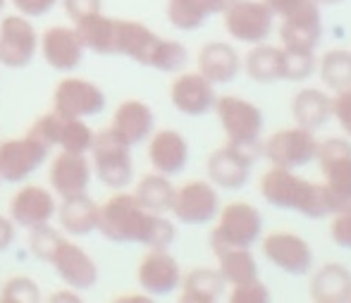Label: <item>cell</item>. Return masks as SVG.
<instances>
[{"label": "cell", "mask_w": 351, "mask_h": 303, "mask_svg": "<svg viewBox=\"0 0 351 303\" xmlns=\"http://www.w3.org/2000/svg\"><path fill=\"white\" fill-rule=\"evenodd\" d=\"M172 106L189 117H201L215 108V88L201 74H182L172 82L170 88Z\"/></svg>", "instance_id": "cell-23"}, {"label": "cell", "mask_w": 351, "mask_h": 303, "mask_svg": "<svg viewBox=\"0 0 351 303\" xmlns=\"http://www.w3.org/2000/svg\"><path fill=\"white\" fill-rule=\"evenodd\" d=\"M112 56H125L143 67L160 69V72H180L189 60V53L182 43L160 38L146 24L132 22V19H115Z\"/></svg>", "instance_id": "cell-2"}, {"label": "cell", "mask_w": 351, "mask_h": 303, "mask_svg": "<svg viewBox=\"0 0 351 303\" xmlns=\"http://www.w3.org/2000/svg\"><path fill=\"white\" fill-rule=\"evenodd\" d=\"M91 158H93V172L103 186L112 191H122L132 184L134 177V165H132L130 146L117 141L110 132H101L93 136L91 143Z\"/></svg>", "instance_id": "cell-5"}, {"label": "cell", "mask_w": 351, "mask_h": 303, "mask_svg": "<svg viewBox=\"0 0 351 303\" xmlns=\"http://www.w3.org/2000/svg\"><path fill=\"white\" fill-rule=\"evenodd\" d=\"M315 58L313 51H299V48L282 46V79L287 82H304L313 74Z\"/></svg>", "instance_id": "cell-37"}, {"label": "cell", "mask_w": 351, "mask_h": 303, "mask_svg": "<svg viewBox=\"0 0 351 303\" xmlns=\"http://www.w3.org/2000/svg\"><path fill=\"white\" fill-rule=\"evenodd\" d=\"M275 12L261 0H232L225 8V29L241 43H263L273 32Z\"/></svg>", "instance_id": "cell-8"}, {"label": "cell", "mask_w": 351, "mask_h": 303, "mask_svg": "<svg viewBox=\"0 0 351 303\" xmlns=\"http://www.w3.org/2000/svg\"><path fill=\"white\" fill-rule=\"evenodd\" d=\"M106 108V93L96 84L79 77H67L53 91V110L67 117H93Z\"/></svg>", "instance_id": "cell-14"}, {"label": "cell", "mask_w": 351, "mask_h": 303, "mask_svg": "<svg viewBox=\"0 0 351 303\" xmlns=\"http://www.w3.org/2000/svg\"><path fill=\"white\" fill-rule=\"evenodd\" d=\"M330 234H332V241L342 248H351V208L337 213L332 220V227H330Z\"/></svg>", "instance_id": "cell-41"}, {"label": "cell", "mask_w": 351, "mask_h": 303, "mask_svg": "<svg viewBox=\"0 0 351 303\" xmlns=\"http://www.w3.org/2000/svg\"><path fill=\"white\" fill-rule=\"evenodd\" d=\"M215 112L225 129L227 138L234 146L249 151L251 156H258L261 146L258 138L263 132V112L254 106V103L244 101L237 96H225L215 101Z\"/></svg>", "instance_id": "cell-4"}, {"label": "cell", "mask_w": 351, "mask_h": 303, "mask_svg": "<svg viewBox=\"0 0 351 303\" xmlns=\"http://www.w3.org/2000/svg\"><path fill=\"white\" fill-rule=\"evenodd\" d=\"M32 234H29V248L32 253L38 258V260L48 263L51 253L56 251L58 241L62 239V234L58 230H53L51 225H38V227H32Z\"/></svg>", "instance_id": "cell-39"}, {"label": "cell", "mask_w": 351, "mask_h": 303, "mask_svg": "<svg viewBox=\"0 0 351 303\" xmlns=\"http://www.w3.org/2000/svg\"><path fill=\"white\" fill-rule=\"evenodd\" d=\"M77 34L82 38L84 48H88L91 53L98 56H112V32H115V19L106 17L103 12L88 14V17L79 19Z\"/></svg>", "instance_id": "cell-33"}, {"label": "cell", "mask_w": 351, "mask_h": 303, "mask_svg": "<svg viewBox=\"0 0 351 303\" xmlns=\"http://www.w3.org/2000/svg\"><path fill=\"white\" fill-rule=\"evenodd\" d=\"M232 303H263L268 301V289L265 284H261L258 280L244 282V284H237L230 294Z\"/></svg>", "instance_id": "cell-40"}, {"label": "cell", "mask_w": 351, "mask_h": 303, "mask_svg": "<svg viewBox=\"0 0 351 303\" xmlns=\"http://www.w3.org/2000/svg\"><path fill=\"white\" fill-rule=\"evenodd\" d=\"M318 5H337V3H342V0H315Z\"/></svg>", "instance_id": "cell-48"}, {"label": "cell", "mask_w": 351, "mask_h": 303, "mask_svg": "<svg viewBox=\"0 0 351 303\" xmlns=\"http://www.w3.org/2000/svg\"><path fill=\"white\" fill-rule=\"evenodd\" d=\"M62 8L72 22H79L88 14L101 12V0H62Z\"/></svg>", "instance_id": "cell-42"}, {"label": "cell", "mask_w": 351, "mask_h": 303, "mask_svg": "<svg viewBox=\"0 0 351 303\" xmlns=\"http://www.w3.org/2000/svg\"><path fill=\"white\" fill-rule=\"evenodd\" d=\"M246 74L258 84H273L282 79V48L256 46L246 56Z\"/></svg>", "instance_id": "cell-35"}, {"label": "cell", "mask_w": 351, "mask_h": 303, "mask_svg": "<svg viewBox=\"0 0 351 303\" xmlns=\"http://www.w3.org/2000/svg\"><path fill=\"white\" fill-rule=\"evenodd\" d=\"M12 239H14V222L10 217H0V251H5L12 243Z\"/></svg>", "instance_id": "cell-46"}, {"label": "cell", "mask_w": 351, "mask_h": 303, "mask_svg": "<svg viewBox=\"0 0 351 303\" xmlns=\"http://www.w3.org/2000/svg\"><path fill=\"white\" fill-rule=\"evenodd\" d=\"M3 8H5V0H0V12H3Z\"/></svg>", "instance_id": "cell-49"}, {"label": "cell", "mask_w": 351, "mask_h": 303, "mask_svg": "<svg viewBox=\"0 0 351 303\" xmlns=\"http://www.w3.org/2000/svg\"><path fill=\"white\" fill-rule=\"evenodd\" d=\"M48 151L51 146H46L34 134L0 141V180L14 184L32 177L48 160Z\"/></svg>", "instance_id": "cell-9"}, {"label": "cell", "mask_w": 351, "mask_h": 303, "mask_svg": "<svg viewBox=\"0 0 351 303\" xmlns=\"http://www.w3.org/2000/svg\"><path fill=\"white\" fill-rule=\"evenodd\" d=\"M175 191L177 189L172 186L170 180L160 172L156 175H146L141 177V182L136 184L134 198L136 203L148 213H167L172 208V201H175Z\"/></svg>", "instance_id": "cell-34"}, {"label": "cell", "mask_w": 351, "mask_h": 303, "mask_svg": "<svg viewBox=\"0 0 351 303\" xmlns=\"http://www.w3.org/2000/svg\"><path fill=\"white\" fill-rule=\"evenodd\" d=\"M136 280L148 296H167L182 282L180 263L167 253V248H151V253L141 258Z\"/></svg>", "instance_id": "cell-15"}, {"label": "cell", "mask_w": 351, "mask_h": 303, "mask_svg": "<svg viewBox=\"0 0 351 303\" xmlns=\"http://www.w3.org/2000/svg\"><path fill=\"white\" fill-rule=\"evenodd\" d=\"M148 143V160H151L153 170L160 172L165 177L180 175L189 162V146L186 138L175 129H160L156 132Z\"/></svg>", "instance_id": "cell-25"}, {"label": "cell", "mask_w": 351, "mask_h": 303, "mask_svg": "<svg viewBox=\"0 0 351 303\" xmlns=\"http://www.w3.org/2000/svg\"><path fill=\"white\" fill-rule=\"evenodd\" d=\"M153 110L143 101H125L117 106L108 132L125 146H139L153 134Z\"/></svg>", "instance_id": "cell-24"}, {"label": "cell", "mask_w": 351, "mask_h": 303, "mask_svg": "<svg viewBox=\"0 0 351 303\" xmlns=\"http://www.w3.org/2000/svg\"><path fill=\"white\" fill-rule=\"evenodd\" d=\"M41 301V289L32 277H12L0 289V303H38Z\"/></svg>", "instance_id": "cell-38"}, {"label": "cell", "mask_w": 351, "mask_h": 303, "mask_svg": "<svg viewBox=\"0 0 351 303\" xmlns=\"http://www.w3.org/2000/svg\"><path fill=\"white\" fill-rule=\"evenodd\" d=\"M315 153H318V138L311 129L304 127L282 129L265 143L268 160L273 162V167H282V170L308 165L311 160H315Z\"/></svg>", "instance_id": "cell-12"}, {"label": "cell", "mask_w": 351, "mask_h": 303, "mask_svg": "<svg viewBox=\"0 0 351 303\" xmlns=\"http://www.w3.org/2000/svg\"><path fill=\"white\" fill-rule=\"evenodd\" d=\"M41 56L53 69L72 72L84 60V43L77 29L70 27H51L41 34Z\"/></svg>", "instance_id": "cell-21"}, {"label": "cell", "mask_w": 351, "mask_h": 303, "mask_svg": "<svg viewBox=\"0 0 351 303\" xmlns=\"http://www.w3.org/2000/svg\"><path fill=\"white\" fill-rule=\"evenodd\" d=\"M261 193L275 208L296 210L313 220H323L328 215H337L339 206L325 184L301 180L291 170L273 167L261 182Z\"/></svg>", "instance_id": "cell-3"}, {"label": "cell", "mask_w": 351, "mask_h": 303, "mask_svg": "<svg viewBox=\"0 0 351 303\" xmlns=\"http://www.w3.org/2000/svg\"><path fill=\"white\" fill-rule=\"evenodd\" d=\"M48 182L60 198L86 193V186L91 182V162H88L86 153L62 151L58 158H53Z\"/></svg>", "instance_id": "cell-20"}, {"label": "cell", "mask_w": 351, "mask_h": 303, "mask_svg": "<svg viewBox=\"0 0 351 303\" xmlns=\"http://www.w3.org/2000/svg\"><path fill=\"white\" fill-rule=\"evenodd\" d=\"M12 5L17 8L19 14L32 19V17H43V14H48L58 5V0H12Z\"/></svg>", "instance_id": "cell-43"}, {"label": "cell", "mask_w": 351, "mask_h": 303, "mask_svg": "<svg viewBox=\"0 0 351 303\" xmlns=\"http://www.w3.org/2000/svg\"><path fill=\"white\" fill-rule=\"evenodd\" d=\"M217 263H220V275L225 282H230L232 287L244 284L258 277V265H256L254 256L249 248L239 246H225L215 248Z\"/></svg>", "instance_id": "cell-31"}, {"label": "cell", "mask_w": 351, "mask_h": 303, "mask_svg": "<svg viewBox=\"0 0 351 303\" xmlns=\"http://www.w3.org/2000/svg\"><path fill=\"white\" fill-rule=\"evenodd\" d=\"M263 253L275 267H280L287 275H306L313 265L311 246L301 237L289 232H273L265 237Z\"/></svg>", "instance_id": "cell-18"}, {"label": "cell", "mask_w": 351, "mask_h": 303, "mask_svg": "<svg viewBox=\"0 0 351 303\" xmlns=\"http://www.w3.org/2000/svg\"><path fill=\"white\" fill-rule=\"evenodd\" d=\"M58 203L48 189L36 186V184H29L22 186L10 201V220L14 225L24 227V230H32L38 225H48V222L56 217Z\"/></svg>", "instance_id": "cell-16"}, {"label": "cell", "mask_w": 351, "mask_h": 303, "mask_svg": "<svg viewBox=\"0 0 351 303\" xmlns=\"http://www.w3.org/2000/svg\"><path fill=\"white\" fill-rule=\"evenodd\" d=\"M48 265H53L56 275L74 291L93 289L98 282V265L93 263V258L65 237L58 241L56 251L48 258Z\"/></svg>", "instance_id": "cell-13"}, {"label": "cell", "mask_w": 351, "mask_h": 303, "mask_svg": "<svg viewBox=\"0 0 351 303\" xmlns=\"http://www.w3.org/2000/svg\"><path fill=\"white\" fill-rule=\"evenodd\" d=\"M38 51V34L29 17L10 14L0 22V64L24 69L32 64Z\"/></svg>", "instance_id": "cell-11"}, {"label": "cell", "mask_w": 351, "mask_h": 303, "mask_svg": "<svg viewBox=\"0 0 351 303\" xmlns=\"http://www.w3.org/2000/svg\"><path fill=\"white\" fill-rule=\"evenodd\" d=\"M320 79L332 91H344L351 86V53L349 51H330L320 60Z\"/></svg>", "instance_id": "cell-36"}, {"label": "cell", "mask_w": 351, "mask_h": 303, "mask_svg": "<svg viewBox=\"0 0 351 303\" xmlns=\"http://www.w3.org/2000/svg\"><path fill=\"white\" fill-rule=\"evenodd\" d=\"M98 210L101 206L93 198H88L86 193H77V196L62 198L56 217L60 220L62 232H67L70 237H88L98 230Z\"/></svg>", "instance_id": "cell-26"}, {"label": "cell", "mask_w": 351, "mask_h": 303, "mask_svg": "<svg viewBox=\"0 0 351 303\" xmlns=\"http://www.w3.org/2000/svg\"><path fill=\"white\" fill-rule=\"evenodd\" d=\"M51 301H82L79 294H53Z\"/></svg>", "instance_id": "cell-47"}, {"label": "cell", "mask_w": 351, "mask_h": 303, "mask_svg": "<svg viewBox=\"0 0 351 303\" xmlns=\"http://www.w3.org/2000/svg\"><path fill=\"white\" fill-rule=\"evenodd\" d=\"M311 294L320 303H342L351 299V272L344 265H325L311 282Z\"/></svg>", "instance_id": "cell-29"}, {"label": "cell", "mask_w": 351, "mask_h": 303, "mask_svg": "<svg viewBox=\"0 0 351 303\" xmlns=\"http://www.w3.org/2000/svg\"><path fill=\"white\" fill-rule=\"evenodd\" d=\"M227 0H170L167 5V19L175 29L194 32L204 27L206 19L227 8Z\"/></svg>", "instance_id": "cell-28"}, {"label": "cell", "mask_w": 351, "mask_h": 303, "mask_svg": "<svg viewBox=\"0 0 351 303\" xmlns=\"http://www.w3.org/2000/svg\"><path fill=\"white\" fill-rule=\"evenodd\" d=\"M217 191L208 182H189L175 191L170 210L184 225H204L217 215Z\"/></svg>", "instance_id": "cell-17"}, {"label": "cell", "mask_w": 351, "mask_h": 303, "mask_svg": "<svg viewBox=\"0 0 351 303\" xmlns=\"http://www.w3.org/2000/svg\"><path fill=\"white\" fill-rule=\"evenodd\" d=\"M227 3H232V0H227Z\"/></svg>", "instance_id": "cell-50"}, {"label": "cell", "mask_w": 351, "mask_h": 303, "mask_svg": "<svg viewBox=\"0 0 351 303\" xmlns=\"http://www.w3.org/2000/svg\"><path fill=\"white\" fill-rule=\"evenodd\" d=\"M251 165H254V156L249 151L227 143L225 148H217L208 158V177L217 186L234 191L249 182Z\"/></svg>", "instance_id": "cell-22"}, {"label": "cell", "mask_w": 351, "mask_h": 303, "mask_svg": "<svg viewBox=\"0 0 351 303\" xmlns=\"http://www.w3.org/2000/svg\"><path fill=\"white\" fill-rule=\"evenodd\" d=\"M261 230H263V217L251 203H230L222 208L217 227L210 234V246L213 251L225 246L249 248L251 243L258 241Z\"/></svg>", "instance_id": "cell-6"}, {"label": "cell", "mask_w": 351, "mask_h": 303, "mask_svg": "<svg viewBox=\"0 0 351 303\" xmlns=\"http://www.w3.org/2000/svg\"><path fill=\"white\" fill-rule=\"evenodd\" d=\"M268 3V8L273 10L275 14H280V17H287V14L296 12V10L301 8V5H306L308 0H265Z\"/></svg>", "instance_id": "cell-45"}, {"label": "cell", "mask_w": 351, "mask_h": 303, "mask_svg": "<svg viewBox=\"0 0 351 303\" xmlns=\"http://www.w3.org/2000/svg\"><path fill=\"white\" fill-rule=\"evenodd\" d=\"M29 134L41 138L46 146H60L62 151H70V153H88L91 151L93 136H96L82 117H67L56 110L38 117L32 124Z\"/></svg>", "instance_id": "cell-7"}, {"label": "cell", "mask_w": 351, "mask_h": 303, "mask_svg": "<svg viewBox=\"0 0 351 303\" xmlns=\"http://www.w3.org/2000/svg\"><path fill=\"white\" fill-rule=\"evenodd\" d=\"M241 60L230 43L213 41L199 53V74L210 84H230L239 74Z\"/></svg>", "instance_id": "cell-27"}, {"label": "cell", "mask_w": 351, "mask_h": 303, "mask_svg": "<svg viewBox=\"0 0 351 303\" xmlns=\"http://www.w3.org/2000/svg\"><path fill=\"white\" fill-rule=\"evenodd\" d=\"M280 36L285 48H299V51H315L320 36H323V19L315 0L301 5L296 12L282 17Z\"/></svg>", "instance_id": "cell-19"}, {"label": "cell", "mask_w": 351, "mask_h": 303, "mask_svg": "<svg viewBox=\"0 0 351 303\" xmlns=\"http://www.w3.org/2000/svg\"><path fill=\"white\" fill-rule=\"evenodd\" d=\"M227 282L222 280L220 270H208V267H199L191 270L184 277L182 284V296L184 303H213L222 296Z\"/></svg>", "instance_id": "cell-32"}, {"label": "cell", "mask_w": 351, "mask_h": 303, "mask_svg": "<svg viewBox=\"0 0 351 303\" xmlns=\"http://www.w3.org/2000/svg\"><path fill=\"white\" fill-rule=\"evenodd\" d=\"M332 112L339 120V127L351 136V86L339 91L337 101H332Z\"/></svg>", "instance_id": "cell-44"}, {"label": "cell", "mask_w": 351, "mask_h": 303, "mask_svg": "<svg viewBox=\"0 0 351 303\" xmlns=\"http://www.w3.org/2000/svg\"><path fill=\"white\" fill-rule=\"evenodd\" d=\"M98 232L108 241L143 243L148 248H167L175 241V225L160 215L148 213L136 203L134 193L117 191L98 210Z\"/></svg>", "instance_id": "cell-1"}, {"label": "cell", "mask_w": 351, "mask_h": 303, "mask_svg": "<svg viewBox=\"0 0 351 303\" xmlns=\"http://www.w3.org/2000/svg\"><path fill=\"white\" fill-rule=\"evenodd\" d=\"M291 112H294V120L299 127L315 132L332 115V101L318 88H304L294 96Z\"/></svg>", "instance_id": "cell-30"}, {"label": "cell", "mask_w": 351, "mask_h": 303, "mask_svg": "<svg viewBox=\"0 0 351 303\" xmlns=\"http://www.w3.org/2000/svg\"><path fill=\"white\" fill-rule=\"evenodd\" d=\"M318 165L325 175V186L335 196L339 213L351 208V143L344 138H328L318 143Z\"/></svg>", "instance_id": "cell-10"}]
</instances>
